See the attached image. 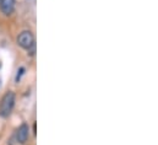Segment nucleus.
<instances>
[{"mask_svg":"<svg viewBox=\"0 0 158 145\" xmlns=\"http://www.w3.org/2000/svg\"><path fill=\"white\" fill-rule=\"evenodd\" d=\"M30 137V127L26 123H22L16 130V140L19 144H25Z\"/></svg>","mask_w":158,"mask_h":145,"instance_id":"7ed1b4c3","label":"nucleus"},{"mask_svg":"<svg viewBox=\"0 0 158 145\" xmlns=\"http://www.w3.org/2000/svg\"><path fill=\"white\" fill-rule=\"evenodd\" d=\"M17 44L23 49H30L35 44V36L31 31H22L17 37Z\"/></svg>","mask_w":158,"mask_h":145,"instance_id":"f03ea898","label":"nucleus"},{"mask_svg":"<svg viewBox=\"0 0 158 145\" xmlns=\"http://www.w3.org/2000/svg\"><path fill=\"white\" fill-rule=\"evenodd\" d=\"M23 72H25V68H20V70L17 72V75H16V82L20 81V79H21V76L23 75Z\"/></svg>","mask_w":158,"mask_h":145,"instance_id":"39448f33","label":"nucleus"},{"mask_svg":"<svg viewBox=\"0 0 158 145\" xmlns=\"http://www.w3.org/2000/svg\"><path fill=\"white\" fill-rule=\"evenodd\" d=\"M15 0H0V9L4 15L9 16L15 10Z\"/></svg>","mask_w":158,"mask_h":145,"instance_id":"20e7f679","label":"nucleus"},{"mask_svg":"<svg viewBox=\"0 0 158 145\" xmlns=\"http://www.w3.org/2000/svg\"><path fill=\"white\" fill-rule=\"evenodd\" d=\"M15 106V94L12 91L5 92L0 101V117L6 118L12 112V108Z\"/></svg>","mask_w":158,"mask_h":145,"instance_id":"f257e3e1","label":"nucleus"}]
</instances>
